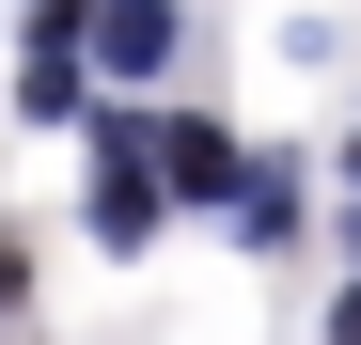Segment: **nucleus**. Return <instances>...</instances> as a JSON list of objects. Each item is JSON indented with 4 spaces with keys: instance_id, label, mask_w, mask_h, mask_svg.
Listing matches in <instances>:
<instances>
[{
    "instance_id": "6",
    "label": "nucleus",
    "mask_w": 361,
    "mask_h": 345,
    "mask_svg": "<svg viewBox=\"0 0 361 345\" xmlns=\"http://www.w3.org/2000/svg\"><path fill=\"white\" fill-rule=\"evenodd\" d=\"M330 345H361V282H345V299H330Z\"/></svg>"
},
{
    "instance_id": "5",
    "label": "nucleus",
    "mask_w": 361,
    "mask_h": 345,
    "mask_svg": "<svg viewBox=\"0 0 361 345\" xmlns=\"http://www.w3.org/2000/svg\"><path fill=\"white\" fill-rule=\"evenodd\" d=\"M16 110H32V126H63V110H79V47H32V63H16Z\"/></svg>"
},
{
    "instance_id": "3",
    "label": "nucleus",
    "mask_w": 361,
    "mask_h": 345,
    "mask_svg": "<svg viewBox=\"0 0 361 345\" xmlns=\"http://www.w3.org/2000/svg\"><path fill=\"white\" fill-rule=\"evenodd\" d=\"M79 47H94L110 79H157V63H173V0H94V32H79Z\"/></svg>"
},
{
    "instance_id": "4",
    "label": "nucleus",
    "mask_w": 361,
    "mask_h": 345,
    "mask_svg": "<svg viewBox=\"0 0 361 345\" xmlns=\"http://www.w3.org/2000/svg\"><path fill=\"white\" fill-rule=\"evenodd\" d=\"M235 236H252V251H283V236H298V189H283V157H252V172H235Z\"/></svg>"
},
{
    "instance_id": "2",
    "label": "nucleus",
    "mask_w": 361,
    "mask_h": 345,
    "mask_svg": "<svg viewBox=\"0 0 361 345\" xmlns=\"http://www.w3.org/2000/svg\"><path fill=\"white\" fill-rule=\"evenodd\" d=\"M235 172H252L235 126H204V110H189V126H157V204H235Z\"/></svg>"
},
{
    "instance_id": "7",
    "label": "nucleus",
    "mask_w": 361,
    "mask_h": 345,
    "mask_svg": "<svg viewBox=\"0 0 361 345\" xmlns=\"http://www.w3.org/2000/svg\"><path fill=\"white\" fill-rule=\"evenodd\" d=\"M345 189H361V142H345Z\"/></svg>"
},
{
    "instance_id": "1",
    "label": "nucleus",
    "mask_w": 361,
    "mask_h": 345,
    "mask_svg": "<svg viewBox=\"0 0 361 345\" xmlns=\"http://www.w3.org/2000/svg\"><path fill=\"white\" fill-rule=\"evenodd\" d=\"M94 236H110V251L157 236V126H126V110L94 126Z\"/></svg>"
}]
</instances>
